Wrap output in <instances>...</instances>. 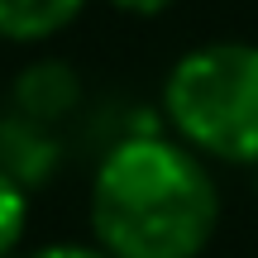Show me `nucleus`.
<instances>
[{"instance_id":"nucleus-5","label":"nucleus","mask_w":258,"mask_h":258,"mask_svg":"<svg viewBox=\"0 0 258 258\" xmlns=\"http://www.w3.org/2000/svg\"><path fill=\"white\" fill-rule=\"evenodd\" d=\"M86 0H0V38L10 43H43V38L62 34Z\"/></svg>"},{"instance_id":"nucleus-2","label":"nucleus","mask_w":258,"mask_h":258,"mask_svg":"<svg viewBox=\"0 0 258 258\" xmlns=\"http://www.w3.org/2000/svg\"><path fill=\"white\" fill-rule=\"evenodd\" d=\"M167 129L201 158L258 167V43H201L163 82Z\"/></svg>"},{"instance_id":"nucleus-3","label":"nucleus","mask_w":258,"mask_h":258,"mask_svg":"<svg viewBox=\"0 0 258 258\" xmlns=\"http://www.w3.org/2000/svg\"><path fill=\"white\" fill-rule=\"evenodd\" d=\"M57 163H62V144H57L53 124H38L19 110L0 115V172H10L24 191H34V186L53 182Z\"/></svg>"},{"instance_id":"nucleus-4","label":"nucleus","mask_w":258,"mask_h":258,"mask_svg":"<svg viewBox=\"0 0 258 258\" xmlns=\"http://www.w3.org/2000/svg\"><path fill=\"white\" fill-rule=\"evenodd\" d=\"M82 101V82L67 62H34L15 77V91H10V110L29 115L38 124H57L72 105Z\"/></svg>"},{"instance_id":"nucleus-8","label":"nucleus","mask_w":258,"mask_h":258,"mask_svg":"<svg viewBox=\"0 0 258 258\" xmlns=\"http://www.w3.org/2000/svg\"><path fill=\"white\" fill-rule=\"evenodd\" d=\"M110 5L124 10V15H144V19H148V15H163L172 0H110Z\"/></svg>"},{"instance_id":"nucleus-1","label":"nucleus","mask_w":258,"mask_h":258,"mask_svg":"<svg viewBox=\"0 0 258 258\" xmlns=\"http://www.w3.org/2000/svg\"><path fill=\"white\" fill-rule=\"evenodd\" d=\"M220 230V186L177 134L139 129L91 177V234L110 258H201Z\"/></svg>"},{"instance_id":"nucleus-7","label":"nucleus","mask_w":258,"mask_h":258,"mask_svg":"<svg viewBox=\"0 0 258 258\" xmlns=\"http://www.w3.org/2000/svg\"><path fill=\"white\" fill-rule=\"evenodd\" d=\"M29 258H110L101 249V244H72V239H62V244H43V249H34Z\"/></svg>"},{"instance_id":"nucleus-6","label":"nucleus","mask_w":258,"mask_h":258,"mask_svg":"<svg viewBox=\"0 0 258 258\" xmlns=\"http://www.w3.org/2000/svg\"><path fill=\"white\" fill-rule=\"evenodd\" d=\"M24 230H29V191L10 172H0V258L19 249Z\"/></svg>"}]
</instances>
